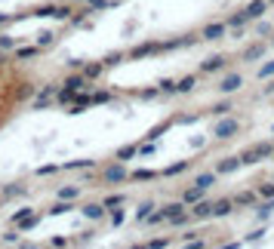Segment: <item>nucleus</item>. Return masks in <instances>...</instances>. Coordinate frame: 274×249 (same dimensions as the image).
<instances>
[{
  "label": "nucleus",
  "mask_w": 274,
  "mask_h": 249,
  "mask_svg": "<svg viewBox=\"0 0 274 249\" xmlns=\"http://www.w3.org/2000/svg\"><path fill=\"white\" fill-rule=\"evenodd\" d=\"M163 129H170V120H163V123H160V126H154V129H148V132H145V139H148V142H157V139H160V132H163Z\"/></svg>",
  "instance_id": "obj_34"
},
{
  "label": "nucleus",
  "mask_w": 274,
  "mask_h": 249,
  "mask_svg": "<svg viewBox=\"0 0 274 249\" xmlns=\"http://www.w3.org/2000/svg\"><path fill=\"white\" fill-rule=\"evenodd\" d=\"M207 197V188H200V185H191V188H185L182 191V200L191 206V203H197V200H204Z\"/></svg>",
  "instance_id": "obj_15"
},
{
  "label": "nucleus",
  "mask_w": 274,
  "mask_h": 249,
  "mask_svg": "<svg viewBox=\"0 0 274 249\" xmlns=\"http://www.w3.org/2000/svg\"><path fill=\"white\" fill-rule=\"evenodd\" d=\"M247 22H250V18H247V12L241 9V12L228 15V22H225V25H228V28H247Z\"/></svg>",
  "instance_id": "obj_21"
},
{
  "label": "nucleus",
  "mask_w": 274,
  "mask_h": 249,
  "mask_svg": "<svg viewBox=\"0 0 274 249\" xmlns=\"http://www.w3.org/2000/svg\"><path fill=\"white\" fill-rule=\"evenodd\" d=\"M188 169H191V160H179V163L167 166V169H163V176H167V179H176V176H182V173H188Z\"/></svg>",
  "instance_id": "obj_18"
},
{
  "label": "nucleus",
  "mask_w": 274,
  "mask_h": 249,
  "mask_svg": "<svg viewBox=\"0 0 274 249\" xmlns=\"http://www.w3.org/2000/svg\"><path fill=\"white\" fill-rule=\"evenodd\" d=\"M238 157H241V163H244V166H256V163H262V160H259V154H256V148H247V151H241Z\"/></svg>",
  "instance_id": "obj_20"
},
{
  "label": "nucleus",
  "mask_w": 274,
  "mask_h": 249,
  "mask_svg": "<svg viewBox=\"0 0 274 249\" xmlns=\"http://www.w3.org/2000/svg\"><path fill=\"white\" fill-rule=\"evenodd\" d=\"M238 132H241V120H238V117H228V114H225V117L216 123V129H213V136H216L219 142H228V139H234Z\"/></svg>",
  "instance_id": "obj_1"
},
{
  "label": "nucleus",
  "mask_w": 274,
  "mask_h": 249,
  "mask_svg": "<svg viewBox=\"0 0 274 249\" xmlns=\"http://www.w3.org/2000/svg\"><path fill=\"white\" fill-rule=\"evenodd\" d=\"M210 111H213V114H219V117H225V114L231 111V102H219V105H213Z\"/></svg>",
  "instance_id": "obj_41"
},
{
  "label": "nucleus",
  "mask_w": 274,
  "mask_h": 249,
  "mask_svg": "<svg viewBox=\"0 0 274 249\" xmlns=\"http://www.w3.org/2000/svg\"><path fill=\"white\" fill-rule=\"evenodd\" d=\"M262 234H265V231H262V228H259V231H253V234H250V237H244V243H256V240H262Z\"/></svg>",
  "instance_id": "obj_48"
},
{
  "label": "nucleus",
  "mask_w": 274,
  "mask_h": 249,
  "mask_svg": "<svg viewBox=\"0 0 274 249\" xmlns=\"http://www.w3.org/2000/svg\"><path fill=\"white\" fill-rule=\"evenodd\" d=\"M160 209H163V216L170 219V216H176V213H185V209H188V203H185V200H173V203H163Z\"/></svg>",
  "instance_id": "obj_19"
},
{
  "label": "nucleus",
  "mask_w": 274,
  "mask_h": 249,
  "mask_svg": "<svg viewBox=\"0 0 274 249\" xmlns=\"http://www.w3.org/2000/svg\"><path fill=\"white\" fill-rule=\"evenodd\" d=\"M123 222H126V213H123V209H111V225H114V228H120Z\"/></svg>",
  "instance_id": "obj_39"
},
{
  "label": "nucleus",
  "mask_w": 274,
  "mask_h": 249,
  "mask_svg": "<svg viewBox=\"0 0 274 249\" xmlns=\"http://www.w3.org/2000/svg\"><path fill=\"white\" fill-rule=\"evenodd\" d=\"M194 86H197V77H194V74H188V77L179 80V92H191Z\"/></svg>",
  "instance_id": "obj_33"
},
{
  "label": "nucleus",
  "mask_w": 274,
  "mask_h": 249,
  "mask_svg": "<svg viewBox=\"0 0 274 249\" xmlns=\"http://www.w3.org/2000/svg\"><path fill=\"white\" fill-rule=\"evenodd\" d=\"M253 148H256L259 160H268V157H274V145H271V142H259V145H253Z\"/></svg>",
  "instance_id": "obj_24"
},
{
  "label": "nucleus",
  "mask_w": 274,
  "mask_h": 249,
  "mask_svg": "<svg viewBox=\"0 0 274 249\" xmlns=\"http://www.w3.org/2000/svg\"><path fill=\"white\" fill-rule=\"evenodd\" d=\"M151 213H154V200H142V203H139V209H136V219H139V222H145Z\"/></svg>",
  "instance_id": "obj_23"
},
{
  "label": "nucleus",
  "mask_w": 274,
  "mask_h": 249,
  "mask_svg": "<svg viewBox=\"0 0 274 249\" xmlns=\"http://www.w3.org/2000/svg\"><path fill=\"white\" fill-rule=\"evenodd\" d=\"M77 3H86V0H77Z\"/></svg>",
  "instance_id": "obj_54"
},
{
  "label": "nucleus",
  "mask_w": 274,
  "mask_h": 249,
  "mask_svg": "<svg viewBox=\"0 0 274 249\" xmlns=\"http://www.w3.org/2000/svg\"><path fill=\"white\" fill-rule=\"evenodd\" d=\"M102 203H105V209H114V206H123V203H126V197H123V194H108Z\"/></svg>",
  "instance_id": "obj_32"
},
{
  "label": "nucleus",
  "mask_w": 274,
  "mask_h": 249,
  "mask_svg": "<svg viewBox=\"0 0 274 249\" xmlns=\"http://www.w3.org/2000/svg\"><path fill=\"white\" fill-rule=\"evenodd\" d=\"M216 182V169L213 173H200V176H194V185H200V188H210Z\"/></svg>",
  "instance_id": "obj_31"
},
{
  "label": "nucleus",
  "mask_w": 274,
  "mask_h": 249,
  "mask_svg": "<svg viewBox=\"0 0 274 249\" xmlns=\"http://www.w3.org/2000/svg\"><path fill=\"white\" fill-rule=\"evenodd\" d=\"M231 200H234L238 209H256V203H259V191H238Z\"/></svg>",
  "instance_id": "obj_7"
},
{
  "label": "nucleus",
  "mask_w": 274,
  "mask_h": 249,
  "mask_svg": "<svg viewBox=\"0 0 274 249\" xmlns=\"http://www.w3.org/2000/svg\"><path fill=\"white\" fill-rule=\"evenodd\" d=\"M77 197H80V185H68L59 191V200H77Z\"/></svg>",
  "instance_id": "obj_27"
},
{
  "label": "nucleus",
  "mask_w": 274,
  "mask_h": 249,
  "mask_svg": "<svg viewBox=\"0 0 274 249\" xmlns=\"http://www.w3.org/2000/svg\"><path fill=\"white\" fill-rule=\"evenodd\" d=\"M234 209H238V206H234V200H231V197H222V200H216V203H213V219H228Z\"/></svg>",
  "instance_id": "obj_10"
},
{
  "label": "nucleus",
  "mask_w": 274,
  "mask_h": 249,
  "mask_svg": "<svg viewBox=\"0 0 274 249\" xmlns=\"http://www.w3.org/2000/svg\"><path fill=\"white\" fill-rule=\"evenodd\" d=\"M71 209H74V206H71L68 200H59V203L49 209V216H62V213H71Z\"/></svg>",
  "instance_id": "obj_37"
},
{
  "label": "nucleus",
  "mask_w": 274,
  "mask_h": 249,
  "mask_svg": "<svg viewBox=\"0 0 274 249\" xmlns=\"http://www.w3.org/2000/svg\"><path fill=\"white\" fill-rule=\"evenodd\" d=\"M80 213H83V216H86V219H96V222H99V219H105V216H108V209H105V203H86V206H83V209H80Z\"/></svg>",
  "instance_id": "obj_17"
},
{
  "label": "nucleus",
  "mask_w": 274,
  "mask_h": 249,
  "mask_svg": "<svg viewBox=\"0 0 274 249\" xmlns=\"http://www.w3.org/2000/svg\"><path fill=\"white\" fill-rule=\"evenodd\" d=\"M268 6H274V0H268Z\"/></svg>",
  "instance_id": "obj_53"
},
{
  "label": "nucleus",
  "mask_w": 274,
  "mask_h": 249,
  "mask_svg": "<svg viewBox=\"0 0 274 249\" xmlns=\"http://www.w3.org/2000/svg\"><path fill=\"white\" fill-rule=\"evenodd\" d=\"M244 163H241V157H222L219 163H216V176H231V173H238Z\"/></svg>",
  "instance_id": "obj_9"
},
{
  "label": "nucleus",
  "mask_w": 274,
  "mask_h": 249,
  "mask_svg": "<svg viewBox=\"0 0 274 249\" xmlns=\"http://www.w3.org/2000/svg\"><path fill=\"white\" fill-rule=\"evenodd\" d=\"M123 59H126V52H123V49H114V52H108V55H105L102 62H105L108 68H114V65H120Z\"/></svg>",
  "instance_id": "obj_25"
},
{
  "label": "nucleus",
  "mask_w": 274,
  "mask_h": 249,
  "mask_svg": "<svg viewBox=\"0 0 274 249\" xmlns=\"http://www.w3.org/2000/svg\"><path fill=\"white\" fill-rule=\"evenodd\" d=\"M271 22H262V18H256V34H262V37H265V34H268V37H271Z\"/></svg>",
  "instance_id": "obj_40"
},
{
  "label": "nucleus",
  "mask_w": 274,
  "mask_h": 249,
  "mask_svg": "<svg viewBox=\"0 0 274 249\" xmlns=\"http://www.w3.org/2000/svg\"><path fill=\"white\" fill-rule=\"evenodd\" d=\"M114 95L111 92H93V105H105V102H111Z\"/></svg>",
  "instance_id": "obj_42"
},
{
  "label": "nucleus",
  "mask_w": 274,
  "mask_h": 249,
  "mask_svg": "<svg viewBox=\"0 0 274 249\" xmlns=\"http://www.w3.org/2000/svg\"><path fill=\"white\" fill-rule=\"evenodd\" d=\"M244 12H247V18H250V22H256V18H262V15L268 12V0H253V3H247V6H244Z\"/></svg>",
  "instance_id": "obj_12"
},
{
  "label": "nucleus",
  "mask_w": 274,
  "mask_h": 249,
  "mask_svg": "<svg viewBox=\"0 0 274 249\" xmlns=\"http://www.w3.org/2000/svg\"><path fill=\"white\" fill-rule=\"evenodd\" d=\"M151 52H160V43L157 40H145V43H136L126 55L130 59H142V55H151Z\"/></svg>",
  "instance_id": "obj_8"
},
{
  "label": "nucleus",
  "mask_w": 274,
  "mask_h": 249,
  "mask_svg": "<svg viewBox=\"0 0 274 249\" xmlns=\"http://www.w3.org/2000/svg\"><path fill=\"white\" fill-rule=\"evenodd\" d=\"M96 166V160H68L62 169H93Z\"/></svg>",
  "instance_id": "obj_30"
},
{
  "label": "nucleus",
  "mask_w": 274,
  "mask_h": 249,
  "mask_svg": "<svg viewBox=\"0 0 274 249\" xmlns=\"http://www.w3.org/2000/svg\"><path fill=\"white\" fill-rule=\"evenodd\" d=\"M265 52H268V43H265V40H259V43L247 46V49L241 52V59H244V62H256V59H262Z\"/></svg>",
  "instance_id": "obj_11"
},
{
  "label": "nucleus",
  "mask_w": 274,
  "mask_h": 249,
  "mask_svg": "<svg viewBox=\"0 0 274 249\" xmlns=\"http://www.w3.org/2000/svg\"><path fill=\"white\" fill-rule=\"evenodd\" d=\"M241 86H244V74H241V71H231L228 77H222V80L216 83V89H219L222 95H231V92H238Z\"/></svg>",
  "instance_id": "obj_3"
},
{
  "label": "nucleus",
  "mask_w": 274,
  "mask_h": 249,
  "mask_svg": "<svg viewBox=\"0 0 274 249\" xmlns=\"http://www.w3.org/2000/svg\"><path fill=\"white\" fill-rule=\"evenodd\" d=\"M86 6H93V9H108L111 3H108V0H86Z\"/></svg>",
  "instance_id": "obj_45"
},
{
  "label": "nucleus",
  "mask_w": 274,
  "mask_h": 249,
  "mask_svg": "<svg viewBox=\"0 0 274 249\" xmlns=\"http://www.w3.org/2000/svg\"><path fill=\"white\" fill-rule=\"evenodd\" d=\"M102 182H105V185H120V182H130V173H126L123 160H114L111 166H105V169H102Z\"/></svg>",
  "instance_id": "obj_2"
},
{
  "label": "nucleus",
  "mask_w": 274,
  "mask_h": 249,
  "mask_svg": "<svg viewBox=\"0 0 274 249\" xmlns=\"http://www.w3.org/2000/svg\"><path fill=\"white\" fill-rule=\"evenodd\" d=\"M136 95H139L142 102H151V99H157V95H160V86H148V89H136Z\"/></svg>",
  "instance_id": "obj_29"
},
{
  "label": "nucleus",
  "mask_w": 274,
  "mask_h": 249,
  "mask_svg": "<svg viewBox=\"0 0 274 249\" xmlns=\"http://www.w3.org/2000/svg\"><path fill=\"white\" fill-rule=\"evenodd\" d=\"M68 71H83V59H71L68 62Z\"/></svg>",
  "instance_id": "obj_46"
},
{
  "label": "nucleus",
  "mask_w": 274,
  "mask_h": 249,
  "mask_svg": "<svg viewBox=\"0 0 274 249\" xmlns=\"http://www.w3.org/2000/svg\"><path fill=\"white\" fill-rule=\"evenodd\" d=\"M40 52H43V49H40L37 43H34V46H15V59H19V62H31V59H37Z\"/></svg>",
  "instance_id": "obj_16"
},
{
  "label": "nucleus",
  "mask_w": 274,
  "mask_h": 249,
  "mask_svg": "<svg viewBox=\"0 0 274 249\" xmlns=\"http://www.w3.org/2000/svg\"><path fill=\"white\" fill-rule=\"evenodd\" d=\"M225 34H228V25L225 22H210V25H204L200 40H222Z\"/></svg>",
  "instance_id": "obj_5"
},
{
  "label": "nucleus",
  "mask_w": 274,
  "mask_h": 249,
  "mask_svg": "<svg viewBox=\"0 0 274 249\" xmlns=\"http://www.w3.org/2000/svg\"><path fill=\"white\" fill-rule=\"evenodd\" d=\"M136 154H139V145H126V148H120V151H117V160H123V163H126V160H130V157H136Z\"/></svg>",
  "instance_id": "obj_35"
},
{
  "label": "nucleus",
  "mask_w": 274,
  "mask_h": 249,
  "mask_svg": "<svg viewBox=\"0 0 274 249\" xmlns=\"http://www.w3.org/2000/svg\"><path fill=\"white\" fill-rule=\"evenodd\" d=\"M6 22H12V15H0V28H3Z\"/></svg>",
  "instance_id": "obj_50"
},
{
  "label": "nucleus",
  "mask_w": 274,
  "mask_h": 249,
  "mask_svg": "<svg viewBox=\"0 0 274 249\" xmlns=\"http://www.w3.org/2000/svg\"><path fill=\"white\" fill-rule=\"evenodd\" d=\"M268 43H271V46H274V31H271V40H268Z\"/></svg>",
  "instance_id": "obj_52"
},
{
  "label": "nucleus",
  "mask_w": 274,
  "mask_h": 249,
  "mask_svg": "<svg viewBox=\"0 0 274 249\" xmlns=\"http://www.w3.org/2000/svg\"><path fill=\"white\" fill-rule=\"evenodd\" d=\"M151 179H157V173H151V169H136V173H130V182H151Z\"/></svg>",
  "instance_id": "obj_26"
},
{
  "label": "nucleus",
  "mask_w": 274,
  "mask_h": 249,
  "mask_svg": "<svg viewBox=\"0 0 274 249\" xmlns=\"http://www.w3.org/2000/svg\"><path fill=\"white\" fill-rule=\"evenodd\" d=\"M15 194H25V188H22V185H9V188H3V197H15Z\"/></svg>",
  "instance_id": "obj_44"
},
{
  "label": "nucleus",
  "mask_w": 274,
  "mask_h": 249,
  "mask_svg": "<svg viewBox=\"0 0 274 249\" xmlns=\"http://www.w3.org/2000/svg\"><path fill=\"white\" fill-rule=\"evenodd\" d=\"M265 95H274V83H268V86H265Z\"/></svg>",
  "instance_id": "obj_51"
},
{
  "label": "nucleus",
  "mask_w": 274,
  "mask_h": 249,
  "mask_svg": "<svg viewBox=\"0 0 274 249\" xmlns=\"http://www.w3.org/2000/svg\"><path fill=\"white\" fill-rule=\"evenodd\" d=\"M62 86H68V89H83V86H86L83 71H68V77L62 80Z\"/></svg>",
  "instance_id": "obj_14"
},
{
  "label": "nucleus",
  "mask_w": 274,
  "mask_h": 249,
  "mask_svg": "<svg viewBox=\"0 0 274 249\" xmlns=\"http://www.w3.org/2000/svg\"><path fill=\"white\" fill-rule=\"evenodd\" d=\"M52 43H56V34H52V31H40V34H37V46H40V49H46V46H52Z\"/></svg>",
  "instance_id": "obj_28"
},
{
  "label": "nucleus",
  "mask_w": 274,
  "mask_h": 249,
  "mask_svg": "<svg viewBox=\"0 0 274 249\" xmlns=\"http://www.w3.org/2000/svg\"><path fill=\"white\" fill-rule=\"evenodd\" d=\"M148 246H170V237H160V240H148Z\"/></svg>",
  "instance_id": "obj_49"
},
{
  "label": "nucleus",
  "mask_w": 274,
  "mask_h": 249,
  "mask_svg": "<svg viewBox=\"0 0 274 249\" xmlns=\"http://www.w3.org/2000/svg\"><path fill=\"white\" fill-rule=\"evenodd\" d=\"M228 65V59L222 55V52H216V55H207L204 62H200V74H216V71H222Z\"/></svg>",
  "instance_id": "obj_6"
},
{
  "label": "nucleus",
  "mask_w": 274,
  "mask_h": 249,
  "mask_svg": "<svg viewBox=\"0 0 274 249\" xmlns=\"http://www.w3.org/2000/svg\"><path fill=\"white\" fill-rule=\"evenodd\" d=\"M56 169H59V166H52V163H46V166H40V169H37V176H52Z\"/></svg>",
  "instance_id": "obj_47"
},
{
  "label": "nucleus",
  "mask_w": 274,
  "mask_h": 249,
  "mask_svg": "<svg viewBox=\"0 0 274 249\" xmlns=\"http://www.w3.org/2000/svg\"><path fill=\"white\" fill-rule=\"evenodd\" d=\"M259 80H268V77H274V62H265L262 68H259V74H256Z\"/></svg>",
  "instance_id": "obj_38"
},
{
  "label": "nucleus",
  "mask_w": 274,
  "mask_h": 249,
  "mask_svg": "<svg viewBox=\"0 0 274 249\" xmlns=\"http://www.w3.org/2000/svg\"><path fill=\"white\" fill-rule=\"evenodd\" d=\"M105 68H108V65H105L102 59H99V62H83V77H86V80H99V77L105 74Z\"/></svg>",
  "instance_id": "obj_13"
},
{
  "label": "nucleus",
  "mask_w": 274,
  "mask_h": 249,
  "mask_svg": "<svg viewBox=\"0 0 274 249\" xmlns=\"http://www.w3.org/2000/svg\"><path fill=\"white\" fill-rule=\"evenodd\" d=\"M188 213H191V222H207V219H213V203L204 197V200L191 203V206H188Z\"/></svg>",
  "instance_id": "obj_4"
},
{
  "label": "nucleus",
  "mask_w": 274,
  "mask_h": 249,
  "mask_svg": "<svg viewBox=\"0 0 274 249\" xmlns=\"http://www.w3.org/2000/svg\"><path fill=\"white\" fill-rule=\"evenodd\" d=\"M157 86H160V92H167V95H176V92H179V83H176L173 77H163V80H157Z\"/></svg>",
  "instance_id": "obj_22"
},
{
  "label": "nucleus",
  "mask_w": 274,
  "mask_h": 249,
  "mask_svg": "<svg viewBox=\"0 0 274 249\" xmlns=\"http://www.w3.org/2000/svg\"><path fill=\"white\" fill-rule=\"evenodd\" d=\"M15 46V37L12 34H0V49H12Z\"/></svg>",
  "instance_id": "obj_43"
},
{
  "label": "nucleus",
  "mask_w": 274,
  "mask_h": 249,
  "mask_svg": "<svg viewBox=\"0 0 274 249\" xmlns=\"http://www.w3.org/2000/svg\"><path fill=\"white\" fill-rule=\"evenodd\" d=\"M256 191H259V197H265V200H274V182H262Z\"/></svg>",
  "instance_id": "obj_36"
}]
</instances>
